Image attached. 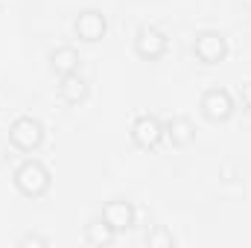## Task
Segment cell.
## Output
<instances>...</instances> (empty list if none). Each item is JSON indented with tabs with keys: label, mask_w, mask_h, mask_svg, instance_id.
<instances>
[{
	"label": "cell",
	"mask_w": 251,
	"mask_h": 248,
	"mask_svg": "<svg viewBox=\"0 0 251 248\" xmlns=\"http://www.w3.org/2000/svg\"><path fill=\"white\" fill-rule=\"evenodd\" d=\"M246 3H249V6H251V0H246Z\"/></svg>",
	"instance_id": "cell-16"
},
{
	"label": "cell",
	"mask_w": 251,
	"mask_h": 248,
	"mask_svg": "<svg viewBox=\"0 0 251 248\" xmlns=\"http://www.w3.org/2000/svg\"><path fill=\"white\" fill-rule=\"evenodd\" d=\"M9 140H12L21 152H32V149H38L41 140H44V125L38 123V120H32V117H18V120L12 123Z\"/></svg>",
	"instance_id": "cell-2"
},
{
	"label": "cell",
	"mask_w": 251,
	"mask_h": 248,
	"mask_svg": "<svg viewBox=\"0 0 251 248\" xmlns=\"http://www.w3.org/2000/svg\"><path fill=\"white\" fill-rule=\"evenodd\" d=\"M73 29H76V35H79L82 41H100V38L105 35V15L88 9V12H82V15L76 18Z\"/></svg>",
	"instance_id": "cell-8"
},
{
	"label": "cell",
	"mask_w": 251,
	"mask_h": 248,
	"mask_svg": "<svg viewBox=\"0 0 251 248\" xmlns=\"http://www.w3.org/2000/svg\"><path fill=\"white\" fill-rule=\"evenodd\" d=\"M102 219L108 222V228L114 234H123V231H128L134 225V207L128 201H120V198L117 201H108L105 210H102Z\"/></svg>",
	"instance_id": "cell-6"
},
{
	"label": "cell",
	"mask_w": 251,
	"mask_h": 248,
	"mask_svg": "<svg viewBox=\"0 0 251 248\" xmlns=\"http://www.w3.org/2000/svg\"><path fill=\"white\" fill-rule=\"evenodd\" d=\"M134 47H137V56H140V59H158V56H164V50H167V38H164V32H158L155 26H143V29L137 32Z\"/></svg>",
	"instance_id": "cell-7"
},
{
	"label": "cell",
	"mask_w": 251,
	"mask_h": 248,
	"mask_svg": "<svg viewBox=\"0 0 251 248\" xmlns=\"http://www.w3.org/2000/svg\"><path fill=\"white\" fill-rule=\"evenodd\" d=\"M167 134H170V140H173L176 146H187L190 140L196 137L193 123H190L187 117H173V120L167 123Z\"/></svg>",
	"instance_id": "cell-11"
},
{
	"label": "cell",
	"mask_w": 251,
	"mask_h": 248,
	"mask_svg": "<svg viewBox=\"0 0 251 248\" xmlns=\"http://www.w3.org/2000/svg\"><path fill=\"white\" fill-rule=\"evenodd\" d=\"M240 99H243V105L251 111V82H249V85H243V91H240Z\"/></svg>",
	"instance_id": "cell-15"
},
{
	"label": "cell",
	"mask_w": 251,
	"mask_h": 248,
	"mask_svg": "<svg viewBox=\"0 0 251 248\" xmlns=\"http://www.w3.org/2000/svg\"><path fill=\"white\" fill-rule=\"evenodd\" d=\"M201 111H204L207 120H228L234 114V99H231L228 91L213 88V91H207L201 97Z\"/></svg>",
	"instance_id": "cell-4"
},
{
	"label": "cell",
	"mask_w": 251,
	"mask_h": 248,
	"mask_svg": "<svg viewBox=\"0 0 251 248\" xmlns=\"http://www.w3.org/2000/svg\"><path fill=\"white\" fill-rule=\"evenodd\" d=\"M50 62H53V70L56 73L67 76V73H76L79 70V53L73 47H59V50L50 53Z\"/></svg>",
	"instance_id": "cell-10"
},
{
	"label": "cell",
	"mask_w": 251,
	"mask_h": 248,
	"mask_svg": "<svg viewBox=\"0 0 251 248\" xmlns=\"http://www.w3.org/2000/svg\"><path fill=\"white\" fill-rule=\"evenodd\" d=\"M193 56L204 64H216L228 56V44L219 32H201L193 41Z\"/></svg>",
	"instance_id": "cell-3"
},
{
	"label": "cell",
	"mask_w": 251,
	"mask_h": 248,
	"mask_svg": "<svg viewBox=\"0 0 251 248\" xmlns=\"http://www.w3.org/2000/svg\"><path fill=\"white\" fill-rule=\"evenodd\" d=\"M59 91H62L64 102H70V105H79V102L88 97V82H85L79 73H67V76H62V85H59Z\"/></svg>",
	"instance_id": "cell-9"
},
{
	"label": "cell",
	"mask_w": 251,
	"mask_h": 248,
	"mask_svg": "<svg viewBox=\"0 0 251 248\" xmlns=\"http://www.w3.org/2000/svg\"><path fill=\"white\" fill-rule=\"evenodd\" d=\"M18 246H21V248H29V246H47V240H44V237H35V234H26V237H21V240H18Z\"/></svg>",
	"instance_id": "cell-14"
},
{
	"label": "cell",
	"mask_w": 251,
	"mask_h": 248,
	"mask_svg": "<svg viewBox=\"0 0 251 248\" xmlns=\"http://www.w3.org/2000/svg\"><path fill=\"white\" fill-rule=\"evenodd\" d=\"M85 240H88L91 246H111V243H114V231L108 228V222H105V219H97V222H91V225H88Z\"/></svg>",
	"instance_id": "cell-12"
},
{
	"label": "cell",
	"mask_w": 251,
	"mask_h": 248,
	"mask_svg": "<svg viewBox=\"0 0 251 248\" xmlns=\"http://www.w3.org/2000/svg\"><path fill=\"white\" fill-rule=\"evenodd\" d=\"M146 246H152V248H155V246H167V248H170V246H176V237H173L164 225H158L152 234H146Z\"/></svg>",
	"instance_id": "cell-13"
},
{
	"label": "cell",
	"mask_w": 251,
	"mask_h": 248,
	"mask_svg": "<svg viewBox=\"0 0 251 248\" xmlns=\"http://www.w3.org/2000/svg\"><path fill=\"white\" fill-rule=\"evenodd\" d=\"M15 187L24 193V196H44L47 187H50V173L44 170V164L38 161H24L18 170H15Z\"/></svg>",
	"instance_id": "cell-1"
},
{
	"label": "cell",
	"mask_w": 251,
	"mask_h": 248,
	"mask_svg": "<svg viewBox=\"0 0 251 248\" xmlns=\"http://www.w3.org/2000/svg\"><path fill=\"white\" fill-rule=\"evenodd\" d=\"M131 137H134V143L140 149H155L161 143V137H164V125H161L158 117L143 114V117H137V123L131 128Z\"/></svg>",
	"instance_id": "cell-5"
}]
</instances>
